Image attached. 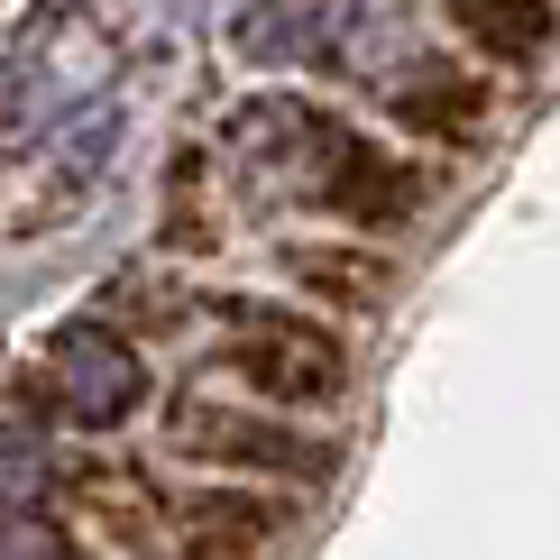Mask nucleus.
Wrapping results in <instances>:
<instances>
[{"instance_id": "obj_1", "label": "nucleus", "mask_w": 560, "mask_h": 560, "mask_svg": "<svg viewBox=\"0 0 560 560\" xmlns=\"http://www.w3.org/2000/svg\"><path fill=\"white\" fill-rule=\"evenodd\" d=\"M202 322H212V368L230 395L248 405H276V413H331L349 405L359 386V349L331 313L313 303H276V294H202Z\"/></svg>"}, {"instance_id": "obj_2", "label": "nucleus", "mask_w": 560, "mask_h": 560, "mask_svg": "<svg viewBox=\"0 0 560 560\" xmlns=\"http://www.w3.org/2000/svg\"><path fill=\"white\" fill-rule=\"evenodd\" d=\"M156 441L166 459H184L194 478H248V487H285V497H313V487L340 478V441L313 432L303 413L248 405L212 377H184L156 413Z\"/></svg>"}, {"instance_id": "obj_3", "label": "nucleus", "mask_w": 560, "mask_h": 560, "mask_svg": "<svg viewBox=\"0 0 560 560\" xmlns=\"http://www.w3.org/2000/svg\"><path fill=\"white\" fill-rule=\"evenodd\" d=\"M37 386H46V413H56V432H83V441H110V432H129L138 413H148V340H129L120 322H102V313H74V322H56L37 349Z\"/></svg>"}, {"instance_id": "obj_4", "label": "nucleus", "mask_w": 560, "mask_h": 560, "mask_svg": "<svg viewBox=\"0 0 560 560\" xmlns=\"http://www.w3.org/2000/svg\"><path fill=\"white\" fill-rule=\"evenodd\" d=\"M175 497L184 487L138 451H65L56 459V515L83 524L102 560H175Z\"/></svg>"}, {"instance_id": "obj_5", "label": "nucleus", "mask_w": 560, "mask_h": 560, "mask_svg": "<svg viewBox=\"0 0 560 560\" xmlns=\"http://www.w3.org/2000/svg\"><path fill=\"white\" fill-rule=\"evenodd\" d=\"M110 28L92 10H46L19 28L10 46V129L37 138V120H65L74 102H92V92L110 83Z\"/></svg>"}, {"instance_id": "obj_6", "label": "nucleus", "mask_w": 560, "mask_h": 560, "mask_svg": "<svg viewBox=\"0 0 560 560\" xmlns=\"http://www.w3.org/2000/svg\"><path fill=\"white\" fill-rule=\"evenodd\" d=\"M423 202H432L423 156L386 148V138H368V129H349L340 148H331V166H322V184H313V212H331L340 230H359V240H395V230H413V221H423Z\"/></svg>"}, {"instance_id": "obj_7", "label": "nucleus", "mask_w": 560, "mask_h": 560, "mask_svg": "<svg viewBox=\"0 0 560 560\" xmlns=\"http://www.w3.org/2000/svg\"><path fill=\"white\" fill-rule=\"evenodd\" d=\"M340 138H349V120L322 110L313 92H258V102L230 110V156H240L258 184H285L294 202H313V184H322Z\"/></svg>"}, {"instance_id": "obj_8", "label": "nucleus", "mask_w": 560, "mask_h": 560, "mask_svg": "<svg viewBox=\"0 0 560 560\" xmlns=\"http://www.w3.org/2000/svg\"><path fill=\"white\" fill-rule=\"evenodd\" d=\"M285 487H248V478H184L175 497V560H276V542L294 533Z\"/></svg>"}, {"instance_id": "obj_9", "label": "nucleus", "mask_w": 560, "mask_h": 560, "mask_svg": "<svg viewBox=\"0 0 560 560\" xmlns=\"http://www.w3.org/2000/svg\"><path fill=\"white\" fill-rule=\"evenodd\" d=\"M386 120L405 138H423V148H441V156H478L487 129H497V83L459 56H413L386 83Z\"/></svg>"}, {"instance_id": "obj_10", "label": "nucleus", "mask_w": 560, "mask_h": 560, "mask_svg": "<svg viewBox=\"0 0 560 560\" xmlns=\"http://www.w3.org/2000/svg\"><path fill=\"white\" fill-rule=\"evenodd\" d=\"M276 276L294 285V303L331 322H368L395 303V258L359 230H313V240H276Z\"/></svg>"}, {"instance_id": "obj_11", "label": "nucleus", "mask_w": 560, "mask_h": 560, "mask_svg": "<svg viewBox=\"0 0 560 560\" xmlns=\"http://www.w3.org/2000/svg\"><path fill=\"white\" fill-rule=\"evenodd\" d=\"M441 19L478 65H505V74H533L560 46V0H441Z\"/></svg>"}, {"instance_id": "obj_12", "label": "nucleus", "mask_w": 560, "mask_h": 560, "mask_svg": "<svg viewBox=\"0 0 560 560\" xmlns=\"http://www.w3.org/2000/svg\"><path fill=\"white\" fill-rule=\"evenodd\" d=\"M212 156L202 148H175L166 156V194H156V248L166 258H212L221 248V212H212Z\"/></svg>"}, {"instance_id": "obj_13", "label": "nucleus", "mask_w": 560, "mask_h": 560, "mask_svg": "<svg viewBox=\"0 0 560 560\" xmlns=\"http://www.w3.org/2000/svg\"><path fill=\"white\" fill-rule=\"evenodd\" d=\"M102 322H120L129 340H175V331H194V322H202V294L166 285L156 267H120L102 285Z\"/></svg>"}]
</instances>
